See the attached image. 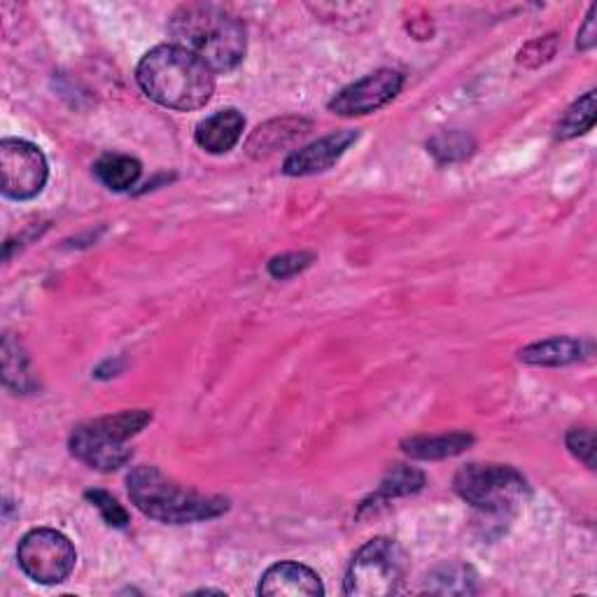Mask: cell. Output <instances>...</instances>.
<instances>
[{"label": "cell", "instance_id": "obj_1", "mask_svg": "<svg viewBox=\"0 0 597 597\" xmlns=\"http://www.w3.org/2000/svg\"><path fill=\"white\" fill-rule=\"evenodd\" d=\"M169 33L173 44L201 59L213 73L234 71L245 57L241 19L213 3L180 6L169 21Z\"/></svg>", "mask_w": 597, "mask_h": 597}, {"label": "cell", "instance_id": "obj_2", "mask_svg": "<svg viewBox=\"0 0 597 597\" xmlns=\"http://www.w3.org/2000/svg\"><path fill=\"white\" fill-rule=\"evenodd\" d=\"M135 78L154 103L180 112L203 108L215 91L211 68L173 42L150 50L138 63Z\"/></svg>", "mask_w": 597, "mask_h": 597}, {"label": "cell", "instance_id": "obj_3", "mask_svg": "<svg viewBox=\"0 0 597 597\" xmlns=\"http://www.w3.org/2000/svg\"><path fill=\"white\" fill-rule=\"evenodd\" d=\"M129 497L145 516L171 523L188 525L199 520H211L229 509V502L213 495H201L180 488L178 484L159 472L156 467H135L129 478Z\"/></svg>", "mask_w": 597, "mask_h": 597}, {"label": "cell", "instance_id": "obj_4", "mask_svg": "<svg viewBox=\"0 0 597 597\" xmlns=\"http://www.w3.org/2000/svg\"><path fill=\"white\" fill-rule=\"evenodd\" d=\"M152 423L150 411H122L91 421L71 434V453L99 472H114L131 461L127 442Z\"/></svg>", "mask_w": 597, "mask_h": 597}, {"label": "cell", "instance_id": "obj_5", "mask_svg": "<svg viewBox=\"0 0 597 597\" xmlns=\"http://www.w3.org/2000/svg\"><path fill=\"white\" fill-rule=\"evenodd\" d=\"M406 574L404 548L387 539L376 537L366 542L351 563L346 574V595L351 597H385L399 590Z\"/></svg>", "mask_w": 597, "mask_h": 597}, {"label": "cell", "instance_id": "obj_6", "mask_svg": "<svg viewBox=\"0 0 597 597\" xmlns=\"http://www.w3.org/2000/svg\"><path fill=\"white\" fill-rule=\"evenodd\" d=\"M455 490L480 512L504 514L525 499L527 484L507 465H467L455 474Z\"/></svg>", "mask_w": 597, "mask_h": 597}, {"label": "cell", "instance_id": "obj_7", "mask_svg": "<svg viewBox=\"0 0 597 597\" xmlns=\"http://www.w3.org/2000/svg\"><path fill=\"white\" fill-rule=\"evenodd\" d=\"M17 560L29 579L52 586L71 577L78 554L65 535L50 530V527H40L19 542Z\"/></svg>", "mask_w": 597, "mask_h": 597}, {"label": "cell", "instance_id": "obj_8", "mask_svg": "<svg viewBox=\"0 0 597 597\" xmlns=\"http://www.w3.org/2000/svg\"><path fill=\"white\" fill-rule=\"evenodd\" d=\"M48 159L29 141L6 138L0 143V188L14 201L38 196L48 182Z\"/></svg>", "mask_w": 597, "mask_h": 597}, {"label": "cell", "instance_id": "obj_9", "mask_svg": "<svg viewBox=\"0 0 597 597\" xmlns=\"http://www.w3.org/2000/svg\"><path fill=\"white\" fill-rule=\"evenodd\" d=\"M404 78L397 71H376L366 75L346 89H341L338 94L330 101V110L341 114V118H360V114H372L393 101L402 91Z\"/></svg>", "mask_w": 597, "mask_h": 597}, {"label": "cell", "instance_id": "obj_10", "mask_svg": "<svg viewBox=\"0 0 597 597\" xmlns=\"http://www.w3.org/2000/svg\"><path fill=\"white\" fill-rule=\"evenodd\" d=\"M355 141H357V131H338V133L320 138V141L290 154L283 171L296 178L323 173L332 169Z\"/></svg>", "mask_w": 597, "mask_h": 597}, {"label": "cell", "instance_id": "obj_11", "mask_svg": "<svg viewBox=\"0 0 597 597\" xmlns=\"http://www.w3.org/2000/svg\"><path fill=\"white\" fill-rule=\"evenodd\" d=\"M260 595L317 597V595H325V588L311 567L298 565V563H279L264 571V577L260 581Z\"/></svg>", "mask_w": 597, "mask_h": 597}, {"label": "cell", "instance_id": "obj_12", "mask_svg": "<svg viewBox=\"0 0 597 597\" xmlns=\"http://www.w3.org/2000/svg\"><path fill=\"white\" fill-rule=\"evenodd\" d=\"M243 129H245L243 114L234 108H226V110L211 114L209 120H203L196 127V143L205 152L224 154V152L236 148V143L241 141V135H243Z\"/></svg>", "mask_w": 597, "mask_h": 597}, {"label": "cell", "instance_id": "obj_13", "mask_svg": "<svg viewBox=\"0 0 597 597\" xmlns=\"http://www.w3.org/2000/svg\"><path fill=\"white\" fill-rule=\"evenodd\" d=\"M472 436L463 432H453L444 436H413L404 442L402 448L406 455L418 457V461H444V457L461 455L467 446H472Z\"/></svg>", "mask_w": 597, "mask_h": 597}, {"label": "cell", "instance_id": "obj_14", "mask_svg": "<svg viewBox=\"0 0 597 597\" xmlns=\"http://www.w3.org/2000/svg\"><path fill=\"white\" fill-rule=\"evenodd\" d=\"M520 360L537 366H563L584 357V343L577 338H548L523 348Z\"/></svg>", "mask_w": 597, "mask_h": 597}, {"label": "cell", "instance_id": "obj_15", "mask_svg": "<svg viewBox=\"0 0 597 597\" xmlns=\"http://www.w3.org/2000/svg\"><path fill=\"white\" fill-rule=\"evenodd\" d=\"M94 173L108 190L127 192L141 178L143 166L129 154H103L94 164Z\"/></svg>", "mask_w": 597, "mask_h": 597}, {"label": "cell", "instance_id": "obj_16", "mask_svg": "<svg viewBox=\"0 0 597 597\" xmlns=\"http://www.w3.org/2000/svg\"><path fill=\"white\" fill-rule=\"evenodd\" d=\"M3 381L17 395H29L38 385L31 374L29 357L10 334L3 338Z\"/></svg>", "mask_w": 597, "mask_h": 597}, {"label": "cell", "instance_id": "obj_17", "mask_svg": "<svg viewBox=\"0 0 597 597\" xmlns=\"http://www.w3.org/2000/svg\"><path fill=\"white\" fill-rule=\"evenodd\" d=\"M593 124H595V91H588L584 99H579L565 112V118L560 120L556 135L563 138V141H567V138H577V135L590 131Z\"/></svg>", "mask_w": 597, "mask_h": 597}, {"label": "cell", "instance_id": "obj_18", "mask_svg": "<svg viewBox=\"0 0 597 597\" xmlns=\"http://www.w3.org/2000/svg\"><path fill=\"white\" fill-rule=\"evenodd\" d=\"M434 584H444L436 586L432 593H474V574L469 567L463 565H446L436 574H432Z\"/></svg>", "mask_w": 597, "mask_h": 597}, {"label": "cell", "instance_id": "obj_19", "mask_svg": "<svg viewBox=\"0 0 597 597\" xmlns=\"http://www.w3.org/2000/svg\"><path fill=\"white\" fill-rule=\"evenodd\" d=\"M429 150L439 162H457V159L469 156L472 141L465 133H442L429 143Z\"/></svg>", "mask_w": 597, "mask_h": 597}, {"label": "cell", "instance_id": "obj_20", "mask_svg": "<svg viewBox=\"0 0 597 597\" xmlns=\"http://www.w3.org/2000/svg\"><path fill=\"white\" fill-rule=\"evenodd\" d=\"M423 484H425V476L421 472L408 469V467H399L383 480L381 493L385 497H389V495H408V493L421 490Z\"/></svg>", "mask_w": 597, "mask_h": 597}, {"label": "cell", "instance_id": "obj_21", "mask_svg": "<svg viewBox=\"0 0 597 597\" xmlns=\"http://www.w3.org/2000/svg\"><path fill=\"white\" fill-rule=\"evenodd\" d=\"M87 499L101 512V516H103V520L108 525H112V527H127L129 525L127 509L112 495H108L105 490H89Z\"/></svg>", "mask_w": 597, "mask_h": 597}, {"label": "cell", "instance_id": "obj_22", "mask_svg": "<svg viewBox=\"0 0 597 597\" xmlns=\"http://www.w3.org/2000/svg\"><path fill=\"white\" fill-rule=\"evenodd\" d=\"M313 262V255L311 252H287V255H281V257H273L269 262V273L273 275V279H290V275L304 271L306 266H311Z\"/></svg>", "mask_w": 597, "mask_h": 597}, {"label": "cell", "instance_id": "obj_23", "mask_svg": "<svg viewBox=\"0 0 597 597\" xmlns=\"http://www.w3.org/2000/svg\"><path fill=\"white\" fill-rule=\"evenodd\" d=\"M567 448L571 451V455H577L579 461L593 469L595 467V434L593 429H571L567 434Z\"/></svg>", "mask_w": 597, "mask_h": 597}, {"label": "cell", "instance_id": "obj_24", "mask_svg": "<svg viewBox=\"0 0 597 597\" xmlns=\"http://www.w3.org/2000/svg\"><path fill=\"white\" fill-rule=\"evenodd\" d=\"M593 44H595V8H590V12L586 17V24L579 31V48L590 50Z\"/></svg>", "mask_w": 597, "mask_h": 597}]
</instances>
